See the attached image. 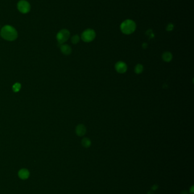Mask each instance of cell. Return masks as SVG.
Listing matches in <instances>:
<instances>
[{
	"label": "cell",
	"mask_w": 194,
	"mask_h": 194,
	"mask_svg": "<svg viewBox=\"0 0 194 194\" xmlns=\"http://www.w3.org/2000/svg\"><path fill=\"white\" fill-rule=\"evenodd\" d=\"M0 35L1 37L7 40L12 42L18 38V32L15 27L11 25H5L1 29Z\"/></svg>",
	"instance_id": "1"
},
{
	"label": "cell",
	"mask_w": 194,
	"mask_h": 194,
	"mask_svg": "<svg viewBox=\"0 0 194 194\" xmlns=\"http://www.w3.org/2000/svg\"><path fill=\"white\" fill-rule=\"evenodd\" d=\"M136 29V24L135 22L132 19H126L120 25V30L123 34L130 35L133 33Z\"/></svg>",
	"instance_id": "2"
},
{
	"label": "cell",
	"mask_w": 194,
	"mask_h": 194,
	"mask_svg": "<svg viewBox=\"0 0 194 194\" xmlns=\"http://www.w3.org/2000/svg\"><path fill=\"white\" fill-rule=\"evenodd\" d=\"M96 32L94 30L91 29H88L84 30L81 35L82 40L86 43L92 42L96 38Z\"/></svg>",
	"instance_id": "3"
},
{
	"label": "cell",
	"mask_w": 194,
	"mask_h": 194,
	"mask_svg": "<svg viewBox=\"0 0 194 194\" xmlns=\"http://www.w3.org/2000/svg\"><path fill=\"white\" fill-rule=\"evenodd\" d=\"M70 36V32L67 29H62L60 30L56 36L57 40L58 43L60 44H63L67 42Z\"/></svg>",
	"instance_id": "4"
},
{
	"label": "cell",
	"mask_w": 194,
	"mask_h": 194,
	"mask_svg": "<svg viewBox=\"0 0 194 194\" xmlns=\"http://www.w3.org/2000/svg\"><path fill=\"white\" fill-rule=\"evenodd\" d=\"M17 9L22 14H28L31 10V5L26 0H20L17 3Z\"/></svg>",
	"instance_id": "5"
},
{
	"label": "cell",
	"mask_w": 194,
	"mask_h": 194,
	"mask_svg": "<svg viewBox=\"0 0 194 194\" xmlns=\"http://www.w3.org/2000/svg\"><path fill=\"white\" fill-rule=\"evenodd\" d=\"M116 71L119 73H124L127 71L128 66L123 61H118L115 64Z\"/></svg>",
	"instance_id": "6"
},
{
	"label": "cell",
	"mask_w": 194,
	"mask_h": 194,
	"mask_svg": "<svg viewBox=\"0 0 194 194\" xmlns=\"http://www.w3.org/2000/svg\"><path fill=\"white\" fill-rule=\"evenodd\" d=\"M86 129L85 125L82 124H80L77 125L75 129L76 133L79 136H83L86 133Z\"/></svg>",
	"instance_id": "7"
},
{
	"label": "cell",
	"mask_w": 194,
	"mask_h": 194,
	"mask_svg": "<svg viewBox=\"0 0 194 194\" xmlns=\"http://www.w3.org/2000/svg\"><path fill=\"white\" fill-rule=\"evenodd\" d=\"M18 177L22 180H26L29 178L30 172L26 169H22L18 173Z\"/></svg>",
	"instance_id": "8"
},
{
	"label": "cell",
	"mask_w": 194,
	"mask_h": 194,
	"mask_svg": "<svg viewBox=\"0 0 194 194\" xmlns=\"http://www.w3.org/2000/svg\"><path fill=\"white\" fill-rule=\"evenodd\" d=\"M60 50L62 53L65 55H69L72 52L71 47L68 44H61L60 45Z\"/></svg>",
	"instance_id": "9"
},
{
	"label": "cell",
	"mask_w": 194,
	"mask_h": 194,
	"mask_svg": "<svg viewBox=\"0 0 194 194\" xmlns=\"http://www.w3.org/2000/svg\"><path fill=\"white\" fill-rule=\"evenodd\" d=\"M162 59L164 61L169 63L173 59V55L170 52H165L162 56Z\"/></svg>",
	"instance_id": "10"
},
{
	"label": "cell",
	"mask_w": 194,
	"mask_h": 194,
	"mask_svg": "<svg viewBox=\"0 0 194 194\" xmlns=\"http://www.w3.org/2000/svg\"><path fill=\"white\" fill-rule=\"evenodd\" d=\"M81 144H82V145L84 148H89L91 146V141L87 137H84L81 140Z\"/></svg>",
	"instance_id": "11"
},
{
	"label": "cell",
	"mask_w": 194,
	"mask_h": 194,
	"mask_svg": "<svg viewBox=\"0 0 194 194\" xmlns=\"http://www.w3.org/2000/svg\"><path fill=\"white\" fill-rule=\"evenodd\" d=\"M143 71H144V67H143L142 65L141 64L136 65V66L134 68V72L138 74L142 73Z\"/></svg>",
	"instance_id": "12"
},
{
	"label": "cell",
	"mask_w": 194,
	"mask_h": 194,
	"mask_svg": "<svg viewBox=\"0 0 194 194\" xmlns=\"http://www.w3.org/2000/svg\"><path fill=\"white\" fill-rule=\"evenodd\" d=\"M21 89V85L20 83H18V82H17L12 87L13 91L15 93H17V92H20Z\"/></svg>",
	"instance_id": "13"
},
{
	"label": "cell",
	"mask_w": 194,
	"mask_h": 194,
	"mask_svg": "<svg viewBox=\"0 0 194 194\" xmlns=\"http://www.w3.org/2000/svg\"><path fill=\"white\" fill-rule=\"evenodd\" d=\"M80 41V37L78 35H75L71 38V42L73 44H76Z\"/></svg>",
	"instance_id": "14"
},
{
	"label": "cell",
	"mask_w": 194,
	"mask_h": 194,
	"mask_svg": "<svg viewBox=\"0 0 194 194\" xmlns=\"http://www.w3.org/2000/svg\"><path fill=\"white\" fill-rule=\"evenodd\" d=\"M174 26L173 24H172V23H169L166 26V30L167 31H171L173 29H174Z\"/></svg>",
	"instance_id": "15"
},
{
	"label": "cell",
	"mask_w": 194,
	"mask_h": 194,
	"mask_svg": "<svg viewBox=\"0 0 194 194\" xmlns=\"http://www.w3.org/2000/svg\"><path fill=\"white\" fill-rule=\"evenodd\" d=\"M147 47V44H146V43H144L143 44H142V47H143V48H146V47Z\"/></svg>",
	"instance_id": "16"
},
{
	"label": "cell",
	"mask_w": 194,
	"mask_h": 194,
	"mask_svg": "<svg viewBox=\"0 0 194 194\" xmlns=\"http://www.w3.org/2000/svg\"><path fill=\"white\" fill-rule=\"evenodd\" d=\"M181 194H188V193H187L186 191H183L181 193Z\"/></svg>",
	"instance_id": "17"
},
{
	"label": "cell",
	"mask_w": 194,
	"mask_h": 194,
	"mask_svg": "<svg viewBox=\"0 0 194 194\" xmlns=\"http://www.w3.org/2000/svg\"><path fill=\"white\" fill-rule=\"evenodd\" d=\"M193 187H191V191H190V192H191V193L192 194H193Z\"/></svg>",
	"instance_id": "18"
},
{
	"label": "cell",
	"mask_w": 194,
	"mask_h": 194,
	"mask_svg": "<svg viewBox=\"0 0 194 194\" xmlns=\"http://www.w3.org/2000/svg\"><path fill=\"white\" fill-rule=\"evenodd\" d=\"M157 186H155V185H154V186H153V190H154L155 188H157Z\"/></svg>",
	"instance_id": "19"
},
{
	"label": "cell",
	"mask_w": 194,
	"mask_h": 194,
	"mask_svg": "<svg viewBox=\"0 0 194 194\" xmlns=\"http://www.w3.org/2000/svg\"><path fill=\"white\" fill-rule=\"evenodd\" d=\"M148 194H153V193H152L151 191H150L149 193H148Z\"/></svg>",
	"instance_id": "20"
}]
</instances>
